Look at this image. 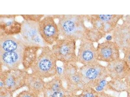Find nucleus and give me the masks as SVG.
I'll return each instance as SVG.
<instances>
[{"instance_id": "nucleus-1", "label": "nucleus", "mask_w": 130, "mask_h": 97, "mask_svg": "<svg viewBox=\"0 0 130 97\" xmlns=\"http://www.w3.org/2000/svg\"><path fill=\"white\" fill-rule=\"evenodd\" d=\"M58 25L62 38L83 40L87 27L85 15H58Z\"/></svg>"}, {"instance_id": "nucleus-2", "label": "nucleus", "mask_w": 130, "mask_h": 97, "mask_svg": "<svg viewBox=\"0 0 130 97\" xmlns=\"http://www.w3.org/2000/svg\"><path fill=\"white\" fill-rule=\"evenodd\" d=\"M40 54L30 69L32 74L39 77H50L57 73V61L52 48L48 46L42 47Z\"/></svg>"}, {"instance_id": "nucleus-3", "label": "nucleus", "mask_w": 130, "mask_h": 97, "mask_svg": "<svg viewBox=\"0 0 130 97\" xmlns=\"http://www.w3.org/2000/svg\"><path fill=\"white\" fill-rule=\"evenodd\" d=\"M57 61L71 63L77 61L76 41L66 38L60 39L51 47Z\"/></svg>"}, {"instance_id": "nucleus-4", "label": "nucleus", "mask_w": 130, "mask_h": 97, "mask_svg": "<svg viewBox=\"0 0 130 97\" xmlns=\"http://www.w3.org/2000/svg\"><path fill=\"white\" fill-rule=\"evenodd\" d=\"M124 15H85V20L91 27L106 35L112 33Z\"/></svg>"}, {"instance_id": "nucleus-5", "label": "nucleus", "mask_w": 130, "mask_h": 97, "mask_svg": "<svg viewBox=\"0 0 130 97\" xmlns=\"http://www.w3.org/2000/svg\"><path fill=\"white\" fill-rule=\"evenodd\" d=\"M39 31L42 39L47 46H53L60 39L58 26L52 15L45 16L39 22Z\"/></svg>"}, {"instance_id": "nucleus-6", "label": "nucleus", "mask_w": 130, "mask_h": 97, "mask_svg": "<svg viewBox=\"0 0 130 97\" xmlns=\"http://www.w3.org/2000/svg\"><path fill=\"white\" fill-rule=\"evenodd\" d=\"M20 38L25 46L42 47L47 46L40 36L39 23L37 22L23 20Z\"/></svg>"}, {"instance_id": "nucleus-7", "label": "nucleus", "mask_w": 130, "mask_h": 97, "mask_svg": "<svg viewBox=\"0 0 130 97\" xmlns=\"http://www.w3.org/2000/svg\"><path fill=\"white\" fill-rule=\"evenodd\" d=\"M96 48L97 61L111 63L120 58V48L112 41L99 43Z\"/></svg>"}, {"instance_id": "nucleus-8", "label": "nucleus", "mask_w": 130, "mask_h": 97, "mask_svg": "<svg viewBox=\"0 0 130 97\" xmlns=\"http://www.w3.org/2000/svg\"><path fill=\"white\" fill-rule=\"evenodd\" d=\"M19 16L20 15H0V33L12 36L20 34L22 23L15 19Z\"/></svg>"}, {"instance_id": "nucleus-9", "label": "nucleus", "mask_w": 130, "mask_h": 97, "mask_svg": "<svg viewBox=\"0 0 130 97\" xmlns=\"http://www.w3.org/2000/svg\"><path fill=\"white\" fill-rule=\"evenodd\" d=\"M80 41L77 55V61L88 64L97 61L96 48L94 43L84 39Z\"/></svg>"}, {"instance_id": "nucleus-10", "label": "nucleus", "mask_w": 130, "mask_h": 97, "mask_svg": "<svg viewBox=\"0 0 130 97\" xmlns=\"http://www.w3.org/2000/svg\"><path fill=\"white\" fill-rule=\"evenodd\" d=\"M23 50L13 52L0 51L1 65L6 67L8 70L19 69L22 64Z\"/></svg>"}, {"instance_id": "nucleus-11", "label": "nucleus", "mask_w": 130, "mask_h": 97, "mask_svg": "<svg viewBox=\"0 0 130 97\" xmlns=\"http://www.w3.org/2000/svg\"><path fill=\"white\" fill-rule=\"evenodd\" d=\"M25 45L20 38L0 33V51L13 52L24 50Z\"/></svg>"}, {"instance_id": "nucleus-12", "label": "nucleus", "mask_w": 130, "mask_h": 97, "mask_svg": "<svg viewBox=\"0 0 130 97\" xmlns=\"http://www.w3.org/2000/svg\"><path fill=\"white\" fill-rule=\"evenodd\" d=\"M113 41L121 50L130 47V27L118 23L112 33Z\"/></svg>"}, {"instance_id": "nucleus-13", "label": "nucleus", "mask_w": 130, "mask_h": 97, "mask_svg": "<svg viewBox=\"0 0 130 97\" xmlns=\"http://www.w3.org/2000/svg\"><path fill=\"white\" fill-rule=\"evenodd\" d=\"M41 47L25 46L23 51L22 61L24 69L31 68L38 57V52Z\"/></svg>"}, {"instance_id": "nucleus-14", "label": "nucleus", "mask_w": 130, "mask_h": 97, "mask_svg": "<svg viewBox=\"0 0 130 97\" xmlns=\"http://www.w3.org/2000/svg\"><path fill=\"white\" fill-rule=\"evenodd\" d=\"M107 35L93 28L92 27H87L84 32L83 39L92 42L98 43L100 40L105 37Z\"/></svg>"}, {"instance_id": "nucleus-15", "label": "nucleus", "mask_w": 130, "mask_h": 97, "mask_svg": "<svg viewBox=\"0 0 130 97\" xmlns=\"http://www.w3.org/2000/svg\"><path fill=\"white\" fill-rule=\"evenodd\" d=\"M24 20L39 22L45 17L44 15H20Z\"/></svg>"}, {"instance_id": "nucleus-16", "label": "nucleus", "mask_w": 130, "mask_h": 97, "mask_svg": "<svg viewBox=\"0 0 130 97\" xmlns=\"http://www.w3.org/2000/svg\"><path fill=\"white\" fill-rule=\"evenodd\" d=\"M121 51L123 54V59L127 62L130 68V47L123 48Z\"/></svg>"}, {"instance_id": "nucleus-17", "label": "nucleus", "mask_w": 130, "mask_h": 97, "mask_svg": "<svg viewBox=\"0 0 130 97\" xmlns=\"http://www.w3.org/2000/svg\"><path fill=\"white\" fill-rule=\"evenodd\" d=\"M122 20L123 24L130 27V15H124Z\"/></svg>"}, {"instance_id": "nucleus-18", "label": "nucleus", "mask_w": 130, "mask_h": 97, "mask_svg": "<svg viewBox=\"0 0 130 97\" xmlns=\"http://www.w3.org/2000/svg\"><path fill=\"white\" fill-rule=\"evenodd\" d=\"M52 97H63V95L61 92L57 91L53 93Z\"/></svg>"}, {"instance_id": "nucleus-19", "label": "nucleus", "mask_w": 130, "mask_h": 97, "mask_svg": "<svg viewBox=\"0 0 130 97\" xmlns=\"http://www.w3.org/2000/svg\"><path fill=\"white\" fill-rule=\"evenodd\" d=\"M72 79L73 81L75 83H78L79 81L80 77L77 75L73 76L72 77Z\"/></svg>"}, {"instance_id": "nucleus-20", "label": "nucleus", "mask_w": 130, "mask_h": 97, "mask_svg": "<svg viewBox=\"0 0 130 97\" xmlns=\"http://www.w3.org/2000/svg\"><path fill=\"white\" fill-rule=\"evenodd\" d=\"M59 88V85H58V84H56L53 85V88H52V89H53V91L57 92V91H58V89Z\"/></svg>"}, {"instance_id": "nucleus-21", "label": "nucleus", "mask_w": 130, "mask_h": 97, "mask_svg": "<svg viewBox=\"0 0 130 97\" xmlns=\"http://www.w3.org/2000/svg\"><path fill=\"white\" fill-rule=\"evenodd\" d=\"M105 38L106 40H107V41H112V40H113V37H112V35H109L107 36Z\"/></svg>"}, {"instance_id": "nucleus-22", "label": "nucleus", "mask_w": 130, "mask_h": 97, "mask_svg": "<svg viewBox=\"0 0 130 97\" xmlns=\"http://www.w3.org/2000/svg\"><path fill=\"white\" fill-rule=\"evenodd\" d=\"M106 84V82L105 80L102 81L100 83V85L103 87H104V86H105Z\"/></svg>"}, {"instance_id": "nucleus-23", "label": "nucleus", "mask_w": 130, "mask_h": 97, "mask_svg": "<svg viewBox=\"0 0 130 97\" xmlns=\"http://www.w3.org/2000/svg\"><path fill=\"white\" fill-rule=\"evenodd\" d=\"M104 87L101 86H99L96 87V89L97 91H100L102 90H103Z\"/></svg>"}, {"instance_id": "nucleus-24", "label": "nucleus", "mask_w": 130, "mask_h": 97, "mask_svg": "<svg viewBox=\"0 0 130 97\" xmlns=\"http://www.w3.org/2000/svg\"><path fill=\"white\" fill-rule=\"evenodd\" d=\"M84 97H94L93 94L91 93H89L86 94Z\"/></svg>"}, {"instance_id": "nucleus-25", "label": "nucleus", "mask_w": 130, "mask_h": 97, "mask_svg": "<svg viewBox=\"0 0 130 97\" xmlns=\"http://www.w3.org/2000/svg\"><path fill=\"white\" fill-rule=\"evenodd\" d=\"M24 97H32L30 96H29L28 95H26L25 96H24Z\"/></svg>"}, {"instance_id": "nucleus-26", "label": "nucleus", "mask_w": 130, "mask_h": 97, "mask_svg": "<svg viewBox=\"0 0 130 97\" xmlns=\"http://www.w3.org/2000/svg\"><path fill=\"white\" fill-rule=\"evenodd\" d=\"M1 97H6L5 96H1Z\"/></svg>"}]
</instances>
